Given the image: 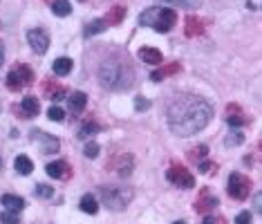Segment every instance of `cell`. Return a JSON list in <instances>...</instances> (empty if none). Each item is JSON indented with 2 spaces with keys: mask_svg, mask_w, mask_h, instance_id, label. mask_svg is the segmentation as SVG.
I'll use <instances>...</instances> for the list:
<instances>
[{
  "mask_svg": "<svg viewBox=\"0 0 262 224\" xmlns=\"http://www.w3.org/2000/svg\"><path fill=\"white\" fill-rule=\"evenodd\" d=\"M213 108L202 97H177L168 106V128L177 137H193L208 126Z\"/></svg>",
  "mask_w": 262,
  "mask_h": 224,
  "instance_id": "cell-1",
  "label": "cell"
},
{
  "mask_svg": "<svg viewBox=\"0 0 262 224\" xmlns=\"http://www.w3.org/2000/svg\"><path fill=\"white\" fill-rule=\"evenodd\" d=\"M97 76L99 83L103 87H108V90H128L135 79L133 70H130V65L125 61H103L99 65Z\"/></svg>",
  "mask_w": 262,
  "mask_h": 224,
  "instance_id": "cell-2",
  "label": "cell"
},
{
  "mask_svg": "<svg viewBox=\"0 0 262 224\" xmlns=\"http://www.w3.org/2000/svg\"><path fill=\"white\" fill-rule=\"evenodd\" d=\"M177 23V12L170 7H150L139 16V25L153 27L159 34H168Z\"/></svg>",
  "mask_w": 262,
  "mask_h": 224,
  "instance_id": "cell-3",
  "label": "cell"
},
{
  "mask_svg": "<svg viewBox=\"0 0 262 224\" xmlns=\"http://www.w3.org/2000/svg\"><path fill=\"white\" fill-rule=\"evenodd\" d=\"M99 195H101L103 206H108L110 211H123L133 202L135 193L133 189H125V186H101Z\"/></svg>",
  "mask_w": 262,
  "mask_h": 224,
  "instance_id": "cell-4",
  "label": "cell"
},
{
  "mask_svg": "<svg viewBox=\"0 0 262 224\" xmlns=\"http://www.w3.org/2000/svg\"><path fill=\"white\" fill-rule=\"evenodd\" d=\"M34 83V72H31V67L18 63L16 67H12L7 74V87L9 90H23V87H27Z\"/></svg>",
  "mask_w": 262,
  "mask_h": 224,
  "instance_id": "cell-5",
  "label": "cell"
},
{
  "mask_svg": "<svg viewBox=\"0 0 262 224\" xmlns=\"http://www.w3.org/2000/svg\"><path fill=\"white\" fill-rule=\"evenodd\" d=\"M249 191H251L249 177H244L242 173H231V177H229V195L233 200H244V197H249Z\"/></svg>",
  "mask_w": 262,
  "mask_h": 224,
  "instance_id": "cell-6",
  "label": "cell"
},
{
  "mask_svg": "<svg viewBox=\"0 0 262 224\" xmlns=\"http://www.w3.org/2000/svg\"><path fill=\"white\" fill-rule=\"evenodd\" d=\"M170 184H175L177 189H193L195 186V177H193L184 166H170L168 173H166Z\"/></svg>",
  "mask_w": 262,
  "mask_h": 224,
  "instance_id": "cell-7",
  "label": "cell"
},
{
  "mask_svg": "<svg viewBox=\"0 0 262 224\" xmlns=\"http://www.w3.org/2000/svg\"><path fill=\"white\" fill-rule=\"evenodd\" d=\"M27 43L29 48L36 52V54H45L47 48H50V36H47L45 29H29L27 32Z\"/></svg>",
  "mask_w": 262,
  "mask_h": 224,
  "instance_id": "cell-8",
  "label": "cell"
},
{
  "mask_svg": "<svg viewBox=\"0 0 262 224\" xmlns=\"http://www.w3.org/2000/svg\"><path fill=\"white\" fill-rule=\"evenodd\" d=\"M31 139L40 142V153H43V155L59 153V148H61L59 139L52 137V135H47V132H43V130H31Z\"/></svg>",
  "mask_w": 262,
  "mask_h": 224,
  "instance_id": "cell-9",
  "label": "cell"
},
{
  "mask_svg": "<svg viewBox=\"0 0 262 224\" xmlns=\"http://www.w3.org/2000/svg\"><path fill=\"white\" fill-rule=\"evenodd\" d=\"M45 173L50 177H54V180H67L70 177V166L65 164V161H52V164L45 166Z\"/></svg>",
  "mask_w": 262,
  "mask_h": 224,
  "instance_id": "cell-10",
  "label": "cell"
},
{
  "mask_svg": "<svg viewBox=\"0 0 262 224\" xmlns=\"http://www.w3.org/2000/svg\"><path fill=\"white\" fill-rule=\"evenodd\" d=\"M0 204H3L5 208H7L9 213H20L25 208V200L23 197H18V195H3L0 197Z\"/></svg>",
  "mask_w": 262,
  "mask_h": 224,
  "instance_id": "cell-11",
  "label": "cell"
},
{
  "mask_svg": "<svg viewBox=\"0 0 262 224\" xmlns=\"http://www.w3.org/2000/svg\"><path fill=\"white\" fill-rule=\"evenodd\" d=\"M20 112H23V119H29V117H36L40 112V103L38 99L34 97H25L23 103H20Z\"/></svg>",
  "mask_w": 262,
  "mask_h": 224,
  "instance_id": "cell-12",
  "label": "cell"
},
{
  "mask_svg": "<svg viewBox=\"0 0 262 224\" xmlns=\"http://www.w3.org/2000/svg\"><path fill=\"white\" fill-rule=\"evenodd\" d=\"M139 59L144 61V63H148V65H161L164 56H161V52L155 50V48H141L139 50Z\"/></svg>",
  "mask_w": 262,
  "mask_h": 224,
  "instance_id": "cell-13",
  "label": "cell"
},
{
  "mask_svg": "<svg viewBox=\"0 0 262 224\" xmlns=\"http://www.w3.org/2000/svg\"><path fill=\"white\" fill-rule=\"evenodd\" d=\"M72 67H74V63H72V59H65V56H61V59H56L54 63H52V70H54L56 76H65L72 72Z\"/></svg>",
  "mask_w": 262,
  "mask_h": 224,
  "instance_id": "cell-14",
  "label": "cell"
},
{
  "mask_svg": "<svg viewBox=\"0 0 262 224\" xmlns=\"http://www.w3.org/2000/svg\"><path fill=\"white\" fill-rule=\"evenodd\" d=\"M67 101H70V110L72 112H83V108L88 106V97L83 95V92H72Z\"/></svg>",
  "mask_w": 262,
  "mask_h": 224,
  "instance_id": "cell-15",
  "label": "cell"
},
{
  "mask_svg": "<svg viewBox=\"0 0 262 224\" xmlns=\"http://www.w3.org/2000/svg\"><path fill=\"white\" fill-rule=\"evenodd\" d=\"M204 32V23L197 16H188L186 18V36L191 38V36H200Z\"/></svg>",
  "mask_w": 262,
  "mask_h": 224,
  "instance_id": "cell-16",
  "label": "cell"
},
{
  "mask_svg": "<svg viewBox=\"0 0 262 224\" xmlns=\"http://www.w3.org/2000/svg\"><path fill=\"white\" fill-rule=\"evenodd\" d=\"M14 168L18 170L20 175H29L31 170H34V164H31V159L27 157V155H18L14 161Z\"/></svg>",
  "mask_w": 262,
  "mask_h": 224,
  "instance_id": "cell-17",
  "label": "cell"
},
{
  "mask_svg": "<svg viewBox=\"0 0 262 224\" xmlns=\"http://www.w3.org/2000/svg\"><path fill=\"white\" fill-rule=\"evenodd\" d=\"M78 206H81L83 213H90V215H94V213L99 211V202L94 195H83L81 202H78Z\"/></svg>",
  "mask_w": 262,
  "mask_h": 224,
  "instance_id": "cell-18",
  "label": "cell"
},
{
  "mask_svg": "<svg viewBox=\"0 0 262 224\" xmlns=\"http://www.w3.org/2000/svg\"><path fill=\"white\" fill-rule=\"evenodd\" d=\"M123 18H125V7H119V5H117V7L110 9V14L103 18V23H106V25H119Z\"/></svg>",
  "mask_w": 262,
  "mask_h": 224,
  "instance_id": "cell-19",
  "label": "cell"
},
{
  "mask_svg": "<svg viewBox=\"0 0 262 224\" xmlns=\"http://www.w3.org/2000/svg\"><path fill=\"white\" fill-rule=\"evenodd\" d=\"M52 12L56 14V16H70L72 14V5L70 0H54V5H52Z\"/></svg>",
  "mask_w": 262,
  "mask_h": 224,
  "instance_id": "cell-20",
  "label": "cell"
},
{
  "mask_svg": "<svg viewBox=\"0 0 262 224\" xmlns=\"http://www.w3.org/2000/svg\"><path fill=\"white\" fill-rule=\"evenodd\" d=\"M175 72H180V63H170V65H166V67H161V70H157L150 74V79L153 81H161L164 76H168V74H175Z\"/></svg>",
  "mask_w": 262,
  "mask_h": 224,
  "instance_id": "cell-21",
  "label": "cell"
},
{
  "mask_svg": "<svg viewBox=\"0 0 262 224\" xmlns=\"http://www.w3.org/2000/svg\"><path fill=\"white\" fill-rule=\"evenodd\" d=\"M106 29H108V25L103 23V18H97V20H92L85 29H83V34H85V36H94V34L106 32Z\"/></svg>",
  "mask_w": 262,
  "mask_h": 224,
  "instance_id": "cell-22",
  "label": "cell"
},
{
  "mask_svg": "<svg viewBox=\"0 0 262 224\" xmlns=\"http://www.w3.org/2000/svg\"><path fill=\"white\" fill-rule=\"evenodd\" d=\"M229 123H231V126H244V123H249V117H244V114H240L238 112V108H229Z\"/></svg>",
  "mask_w": 262,
  "mask_h": 224,
  "instance_id": "cell-23",
  "label": "cell"
},
{
  "mask_svg": "<svg viewBox=\"0 0 262 224\" xmlns=\"http://www.w3.org/2000/svg\"><path fill=\"white\" fill-rule=\"evenodd\" d=\"M161 3L170 5V7H184V9H197L202 0H161Z\"/></svg>",
  "mask_w": 262,
  "mask_h": 224,
  "instance_id": "cell-24",
  "label": "cell"
},
{
  "mask_svg": "<svg viewBox=\"0 0 262 224\" xmlns=\"http://www.w3.org/2000/svg\"><path fill=\"white\" fill-rule=\"evenodd\" d=\"M43 90H45V95H50V99L52 101H61V99H65V90H63V87H56L54 83H45L43 85Z\"/></svg>",
  "mask_w": 262,
  "mask_h": 224,
  "instance_id": "cell-25",
  "label": "cell"
},
{
  "mask_svg": "<svg viewBox=\"0 0 262 224\" xmlns=\"http://www.w3.org/2000/svg\"><path fill=\"white\" fill-rule=\"evenodd\" d=\"M211 206H217V200H215V197H211V195H206V193H204V197H202L200 202H197V211H208Z\"/></svg>",
  "mask_w": 262,
  "mask_h": 224,
  "instance_id": "cell-26",
  "label": "cell"
},
{
  "mask_svg": "<svg viewBox=\"0 0 262 224\" xmlns=\"http://www.w3.org/2000/svg\"><path fill=\"white\" fill-rule=\"evenodd\" d=\"M99 130H101V126H97V123H83L81 130H78V137L85 139L88 135H94V132H99Z\"/></svg>",
  "mask_w": 262,
  "mask_h": 224,
  "instance_id": "cell-27",
  "label": "cell"
},
{
  "mask_svg": "<svg viewBox=\"0 0 262 224\" xmlns=\"http://www.w3.org/2000/svg\"><path fill=\"white\" fill-rule=\"evenodd\" d=\"M99 144L97 142H88L85 144V148H83V155H85V157H90V159H94V157H99Z\"/></svg>",
  "mask_w": 262,
  "mask_h": 224,
  "instance_id": "cell-28",
  "label": "cell"
},
{
  "mask_svg": "<svg viewBox=\"0 0 262 224\" xmlns=\"http://www.w3.org/2000/svg\"><path fill=\"white\" fill-rule=\"evenodd\" d=\"M36 195L43 197V200H50V197L54 195V189H52V186H47V184H38V186H36Z\"/></svg>",
  "mask_w": 262,
  "mask_h": 224,
  "instance_id": "cell-29",
  "label": "cell"
},
{
  "mask_svg": "<svg viewBox=\"0 0 262 224\" xmlns=\"http://www.w3.org/2000/svg\"><path fill=\"white\" fill-rule=\"evenodd\" d=\"M47 117H50L52 119V121H56V123H61L63 121V119H65V112H63L61 110V108H50V110H47Z\"/></svg>",
  "mask_w": 262,
  "mask_h": 224,
  "instance_id": "cell-30",
  "label": "cell"
},
{
  "mask_svg": "<svg viewBox=\"0 0 262 224\" xmlns=\"http://www.w3.org/2000/svg\"><path fill=\"white\" fill-rule=\"evenodd\" d=\"M244 142V135L240 132V130H235V132H231L227 137V146H238V144H242Z\"/></svg>",
  "mask_w": 262,
  "mask_h": 224,
  "instance_id": "cell-31",
  "label": "cell"
},
{
  "mask_svg": "<svg viewBox=\"0 0 262 224\" xmlns=\"http://www.w3.org/2000/svg\"><path fill=\"white\" fill-rule=\"evenodd\" d=\"M0 222H3V224H20L18 215H16V213H9V211L0 213Z\"/></svg>",
  "mask_w": 262,
  "mask_h": 224,
  "instance_id": "cell-32",
  "label": "cell"
},
{
  "mask_svg": "<svg viewBox=\"0 0 262 224\" xmlns=\"http://www.w3.org/2000/svg\"><path fill=\"white\" fill-rule=\"evenodd\" d=\"M135 108H137V110H148L150 101L146 97H137V99H135Z\"/></svg>",
  "mask_w": 262,
  "mask_h": 224,
  "instance_id": "cell-33",
  "label": "cell"
},
{
  "mask_svg": "<svg viewBox=\"0 0 262 224\" xmlns=\"http://www.w3.org/2000/svg\"><path fill=\"white\" fill-rule=\"evenodd\" d=\"M235 224H251V213L249 211H242L238 217H235Z\"/></svg>",
  "mask_w": 262,
  "mask_h": 224,
  "instance_id": "cell-34",
  "label": "cell"
},
{
  "mask_svg": "<svg viewBox=\"0 0 262 224\" xmlns=\"http://www.w3.org/2000/svg\"><path fill=\"white\" fill-rule=\"evenodd\" d=\"M211 168H213V164H211V161H202V164H200V173H204V175H206V173H211Z\"/></svg>",
  "mask_w": 262,
  "mask_h": 224,
  "instance_id": "cell-35",
  "label": "cell"
},
{
  "mask_svg": "<svg viewBox=\"0 0 262 224\" xmlns=\"http://www.w3.org/2000/svg\"><path fill=\"white\" fill-rule=\"evenodd\" d=\"M253 208H255L258 213L262 211V206H260V195H255V197H253Z\"/></svg>",
  "mask_w": 262,
  "mask_h": 224,
  "instance_id": "cell-36",
  "label": "cell"
},
{
  "mask_svg": "<svg viewBox=\"0 0 262 224\" xmlns=\"http://www.w3.org/2000/svg\"><path fill=\"white\" fill-rule=\"evenodd\" d=\"M3 63H5V45L0 43V67H3Z\"/></svg>",
  "mask_w": 262,
  "mask_h": 224,
  "instance_id": "cell-37",
  "label": "cell"
},
{
  "mask_svg": "<svg viewBox=\"0 0 262 224\" xmlns=\"http://www.w3.org/2000/svg\"><path fill=\"white\" fill-rule=\"evenodd\" d=\"M204 224H215V220H213V217H206V220H204Z\"/></svg>",
  "mask_w": 262,
  "mask_h": 224,
  "instance_id": "cell-38",
  "label": "cell"
},
{
  "mask_svg": "<svg viewBox=\"0 0 262 224\" xmlns=\"http://www.w3.org/2000/svg\"><path fill=\"white\" fill-rule=\"evenodd\" d=\"M172 224H186V222H184V220H180V222H172Z\"/></svg>",
  "mask_w": 262,
  "mask_h": 224,
  "instance_id": "cell-39",
  "label": "cell"
}]
</instances>
